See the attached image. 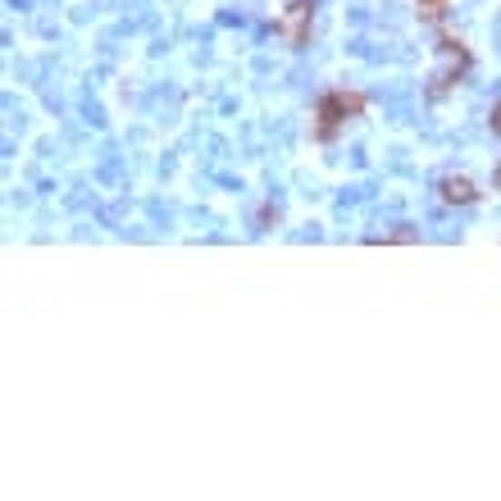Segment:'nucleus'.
<instances>
[{"label": "nucleus", "mask_w": 501, "mask_h": 501, "mask_svg": "<svg viewBox=\"0 0 501 501\" xmlns=\"http://www.w3.org/2000/svg\"><path fill=\"white\" fill-rule=\"evenodd\" d=\"M492 183H496V192H501V165H496V169H492Z\"/></svg>", "instance_id": "obj_8"}, {"label": "nucleus", "mask_w": 501, "mask_h": 501, "mask_svg": "<svg viewBox=\"0 0 501 501\" xmlns=\"http://www.w3.org/2000/svg\"><path fill=\"white\" fill-rule=\"evenodd\" d=\"M446 5H451V0H415L419 19H442V15H446Z\"/></svg>", "instance_id": "obj_5"}, {"label": "nucleus", "mask_w": 501, "mask_h": 501, "mask_svg": "<svg viewBox=\"0 0 501 501\" xmlns=\"http://www.w3.org/2000/svg\"><path fill=\"white\" fill-rule=\"evenodd\" d=\"M310 24H315V0H292V5L274 19V33H278L292 51H301L306 37H310Z\"/></svg>", "instance_id": "obj_3"}, {"label": "nucleus", "mask_w": 501, "mask_h": 501, "mask_svg": "<svg viewBox=\"0 0 501 501\" xmlns=\"http://www.w3.org/2000/svg\"><path fill=\"white\" fill-rule=\"evenodd\" d=\"M369 242H374V246H378V242H419V233L401 224V228H392V233H383V237H369Z\"/></svg>", "instance_id": "obj_6"}, {"label": "nucleus", "mask_w": 501, "mask_h": 501, "mask_svg": "<svg viewBox=\"0 0 501 501\" xmlns=\"http://www.w3.org/2000/svg\"><path fill=\"white\" fill-rule=\"evenodd\" d=\"M437 51H442L451 65H446L442 74H433V87H428V96H433V101H437L446 87H456V83L465 78V69H469V51H465V42H460V37L442 33V37H437Z\"/></svg>", "instance_id": "obj_2"}, {"label": "nucleus", "mask_w": 501, "mask_h": 501, "mask_svg": "<svg viewBox=\"0 0 501 501\" xmlns=\"http://www.w3.org/2000/svg\"><path fill=\"white\" fill-rule=\"evenodd\" d=\"M365 92H346V87H333L315 101V142H333L351 119L365 115Z\"/></svg>", "instance_id": "obj_1"}, {"label": "nucleus", "mask_w": 501, "mask_h": 501, "mask_svg": "<svg viewBox=\"0 0 501 501\" xmlns=\"http://www.w3.org/2000/svg\"><path fill=\"white\" fill-rule=\"evenodd\" d=\"M437 192H442V205H474V201H478V187H474L465 174H446V178L437 183Z\"/></svg>", "instance_id": "obj_4"}, {"label": "nucleus", "mask_w": 501, "mask_h": 501, "mask_svg": "<svg viewBox=\"0 0 501 501\" xmlns=\"http://www.w3.org/2000/svg\"><path fill=\"white\" fill-rule=\"evenodd\" d=\"M487 128H492V133H496V137H501V101H496V105H492V115H487Z\"/></svg>", "instance_id": "obj_7"}]
</instances>
